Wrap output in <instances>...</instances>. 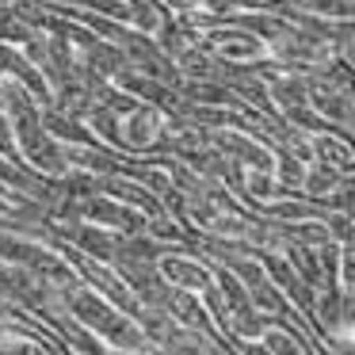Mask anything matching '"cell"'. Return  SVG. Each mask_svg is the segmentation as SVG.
<instances>
[{"mask_svg":"<svg viewBox=\"0 0 355 355\" xmlns=\"http://www.w3.org/2000/svg\"><path fill=\"white\" fill-rule=\"evenodd\" d=\"M126 126H119L123 130V146L130 149H149L157 141V130H161V115H157L153 107H134L126 111Z\"/></svg>","mask_w":355,"mask_h":355,"instance_id":"4","label":"cell"},{"mask_svg":"<svg viewBox=\"0 0 355 355\" xmlns=\"http://www.w3.org/2000/svg\"><path fill=\"white\" fill-rule=\"evenodd\" d=\"M65 237H69L80 252L96 256V260H111V256H115V248H119V233L107 230V225L88 222V218H80V225L65 230Z\"/></svg>","mask_w":355,"mask_h":355,"instance_id":"2","label":"cell"},{"mask_svg":"<svg viewBox=\"0 0 355 355\" xmlns=\"http://www.w3.org/2000/svg\"><path fill=\"white\" fill-rule=\"evenodd\" d=\"M309 103L317 107V115L329 123V119H336L340 126L352 123V100H347V88L340 85H324V92H309Z\"/></svg>","mask_w":355,"mask_h":355,"instance_id":"6","label":"cell"},{"mask_svg":"<svg viewBox=\"0 0 355 355\" xmlns=\"http://www.w3.org/2000/svg\"><path fill=\"white\" fill-rule=\"evenodd\" d=\"M268 96L279 103L283 111H294V107H306L309 103V77L306 73H279L271 80Z\"/></svg>","mask_w":355,"mask_h":355,"instance_id":"5","label":"cell"},{"mask_svg":"<svg viewBox=\"0 0 355 355\" xmlns=\"http://www.w3.org/2000/svg\"><path fill=\"white\" fill-rule=\"evenodd\" d=\"M62 302L73 309V317H77L80 324H88V329L96 332V336H103V340H111V344H119L123 352H146L149 347V340L141 336V329L130 321V317H123L111 302H103L100 294H92V291H65L62 294Z\"/></svg>","mask_w":355,"mask_h":355,"instance_id":"1","label":"cell"},{"mask_svg":"<svg viewBox=\"0 0 355 355\" xmlns=\"http://www.w3.org/2000/svg\"><path fill=\"white\" fill-rule=\"evenodd\" d=\"M309 149H313V161H324V164H336L340 172H352V153H347L344 141L329 138V134L317 130V138L309 141Z\"/></svg>","mask_w":355,"mask_h":355,"instance_id":"10","label":"cell"},{"mask_svg":"<svg viewBox=\"0 0 355 355\" xmlns=\"http://www.w3.org/2000/svg\"><path fill=\"white\" fill-rule=\"evenodd\" d=\"M344 176H347V172H340L336 164L309 161V164H306V172H302V187H298V191H306L309 199H324V195H329Z\"/></svg>","mask_w":355,"mask_h":355,"instance_id":"7","label":"cell"},{"mask_svg":"<svg viewBox=\"0 0 355 355\" xmlns=\"http://www.w3.org/2000/svg\"><path fill=\"white\" fill-rule=\"evenodd\" d=\"M157 268H161V275L168 279L172 286H180V291H207L214 279H210V271L202 268V263L195 260H184V256H168V260H157Z\"/></svg>","mask_w":355,"mask_h":355,"instance_id":"3","label":"cell"},{"mask_svg":"<svg viewBox=\"0 0 355 355\" xmlns=\"http://www.w3.org/2000/svg\"><path fill=\"white\" fill-rule=\"evenodd\" d=\"M85 8H96V12H103V16H115V19H123V24H134V12L126 8L123 0H80Z\"/></svg>","mask_w":355,"mask_h":355,"instance_id":"12","label":"cell"},{"mask_svg":"<svg viewBox=\"0 0 355 355\" xmlns=\"http://www.w3.org/2000/svg\"><path fill=\"white\" fill-rule=\"evenodd\" d=\"M260 42L263 39H256V35H248V31H210L207 35V46L225 50L230 58H252V54H260Z\"/></svg>","mask_w":355,"mask_h":355,"instance_id":"8","label":"cell"},{"mask_svg":"<svg viewBox=\"0 0 355 355\" xmlns=\"http://www.w3.org/2000/svg\"><path fill=\"white\" fill-rule=\"evenodd\" d=\"M245 352H248V355H271L268 347H260V344H245Z\"/></svg>","mask_w":355,"mask_h":355,"instance_id":"13","label":"cell"},{"mask_svg":"<svg viewBox=\"0 0 355 355\" xmlns=\"http://www.w3.org/2000/svg\"><path fill=\"white\" fill-rule=\"evenodd\" d=\"M286 263H291L309 286H321V263H317V248L309 245V241H298V245L286 248Z\"/></svg>","mask_w":355,"mask_h":355,"instance_id":"9","label":"cell"},{"mask_svg":"<svg viewBox=\"0 0 355 355\" xmlns=\"http://www.w3.org/2000/svg\"><path fill=\"white\" fill-rule=\"evenodd\" d=\"M321 225H324V237L336 241V245H347V241H352V214H347V210H336V214L324 218Z\"/></svg>","mask_w":355,"mask_h":355,"instance_id":"11","label":"cell"}]
</instances>
